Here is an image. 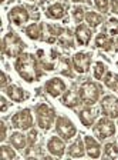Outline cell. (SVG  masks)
<instances>
[{
	"mask_svg": "<svg viewBox=\"0 0 118 160\" xmlns=\"http://www.w3.org/2000/svg\"><path fill=\"white\" fill-rule=\"evenodd\" d=\"M0 156L3 160H12L16 157V153H14L13 149H10L9 146H2L0 147Z\"/></svg>",
	"mask_w": 118,
	"mask_h": 160,
	"instance_id": "cell-26",
	"label": "cell"
},
{
	"mask_svg": "<svg viewBox=\"0 0 118 160\" xmlns=\"http://www.w3.org/2000/svg\"><path fill=\"white\" fill-rule=\"evenodd\" d=\"M104 74H105V64L102 62H97L94 66V77L97 80H101Z\"/></svg>",
	"mask_w": 118,
	"mask_h": 160,
	"instance_id": "cell-28",
	"label": "cell"
},
{
	"mask_svg": "<svg viewBox=\"0 0 118 160\" xmlns=\"http://www.w3.org/2000/svg\"><path fill=\"white\" fill-rule=\"evenodd\" d=\"M49 30H50V34H53V36H61V33H63V29H61V27L51 26V24L49 26Z\"/></svg>",
	"mask_w": 118,
	"mask_h": 160,
	"instance_id": "cell-32",
	"label": "cell"
},
{
	"mask_svg": "<svg viewBox=\"0 0 118 160\" xmlns=\"http://www.w3.org/2000/svg\"><path fill=\"white\" fill-rule=\"evenodd\" d=\"M85 143V150H87V154L92 159H98L100 154H101V147H100L98 142L91 136H85L84 139Z\"/></svg>",
	"mask_w": 118,
	"mask_h": 160,
	"instance_id": "cell-13",
	"label": "cell"
},
{
	"mask_svg": "<svg viewBox=\"0 0 118 160\" xmlns=\"http://www.w3.org/2000/svg\"><path fill=\"white\" fill-rule=\"evenodd\" d=\"M12 124L16 129H21V130H29L33 126V116H31V112L29 109L20 110L12 117Z\"/></svg>",
	"mask_w": 118,
	"mask_h": 160,
	"instance_id": "cell-6",
	"label": "cell"
},
{
	"mask_svg": "<svg viewBox=\"0 0 118 160\" xmlns=\"http://www.w3.org/2000/svg\"><path fill=\"white\" fill-rule=\"evenodd\" d=\"M104 83H105V86L110 87V89H117V86H118V74L112 73V72H108V73L105 74V77H104Z\"/></svg>",
	"mask_w": 118,
	"mask_h": 160,
	"instance_id": "cell-24",
	"label": "cell"
},
{
	"mask_svg": "<svg viewBox=\"0 0 118 160\" xmlns=\"http://www.w3.org/2000/svg\"><path fill=\"white\" fill-rule=\"evenodd\" d=\"M94 133L98 139H107V137L114 136L115 133V124L110 119H100L98 123L94 127Z\"/></svg>",
	"mask_w": 118,
	"mask_h": 160,
	"instance_id": "cell-7",
	"label": "cell"
},
{
	"mask_svg": "<svg viewBox=\"0 0 118 160\" xmlns=\"http://www.w3.org/2000/svg\"><path fill=\"white\" fill-rule=\"evenodd\" d=\"M111 9L115 14H118V0H111Z\"/></svg>",
	"mask_w": 118,
	"mask_h": 160,
	"instance_id": "cell-37",
	"label": "cell"
},
{
	"mask_svg": "<svg viewBox=\"0 0 118 160\" xmlns=\"http://www.w3.org/2000/svg\"><path fill=\"white\" fill-rule=\"evenodd\" d=\"M0 103H2V106H0V112H6L7 107H9V103H7V100L6 97H0Z\"/></svg>",
	"mask_w": 118,
	"mask_h": 160,
	"instance_id": "cell-33",
	"label": "cell"
},
{
	"mask_svg": "<svg viewBox=\"0 0 118 160\" xmlns=\"http://www.w3.org/2000/svg\"><path fill=\"white\" fill-rule=\"evenodd\" d=\"M101 110L110 119L118 117V99L114 96H105L101 100Z\"/></svg>",
	"mask_w": 118,
	"mask_h": 160,
	"instance_id": "cell-8",
	"label": "cell"
},
{
	"mask_svg": "<svg viewBox=\"0 0 118 160\" xmlns=\"http://www.w3.org/2000/svg\"><path fill=\"white\" fill-rule=\"evenodd\" d=\"M26 34L31 40H39L41 39V26L39 23H33L26 27Z\"/></svg>",
	"mask_w": 118,
	"mask_h": 160,
	"instance_id": "cell-22",
	"label": "cell"
},
{
	"mask_svg": "<svg viewBox=\"0 0 118 160\" xmlns=\"http://www.w3.org/2000/svg\"><path fill=\"white\" fill-rule=\"evenodd\" d=\"M0 2H4V0H0Z\"/></svg>",
	"mask_w": 118,
	"mask_h": 160,
	"instance_id": "cell-40",
	"label": "cell"
},
{
	"mask_svg": "<svg viewBox=\"0 0 118 160\" xmlns=\"http://www.w3.org/2000/svg\"><path fill=\"white\" fill-rule=\"evenodd\" d=\"M117 92H118V86H117Z\"/></svg>",
	"mask_w": 118,
	"mask_h": 160,
	"instance_id": "cell-39",
	"label": "cell"
},
{
	"mask_svg": "<svg viewBox=\"0 0 118 160\" xmlns=\"http://www.w3.org/2000/svg\"><path fill=\"white\" fill-rule=\"evenodd\" d=\"M76 37H77L78 44L87 46V44L90 43V40H91V30L87 26H84V24H80L76 29Z\"/></svg>",
	"mask_w": 118,
	"mask_h": 160,
	"instance_id": "cell-14",
	"label": "cell"
},
{
	"mask_svg": "<svg viewBox=\"0 0 118 160\" xmlns=\"http://www.w3.org/2000/svg\"><path fill=\"white\" fill-rule=\"evenodd\" d=\"M36 114H37V124L41 127L43 130H49L53 126L54 120H56V112L46 103H41L36 107Z\"/></svg>",
	"mask_w": 118,
	"mask_h": 160,
	"instance_id": "cell-4",
	"label": "cell"
},
{
	"mask_svg": "<svg viewBox=\"0 0 118 160\" xmlns=\"http://www.w3.org/2000/svg\"><path fill=\"white\" fill-rule=\"evenodd\" d=\"M73 2H76V3H80V2H84V0H73Z\"/></svg>",
	"mask_w": 118,
	"mask_h": 160,
	"instance_id": "cell-38",
	"label": "cell"
},
{
	"mask_svg": "<svg viewBox=\"0 0 118 160\" xmlns=\"http://www.w3.org/2000/svg\"><path fill=\"white\" fill-rule=\"evenodd\" d=\"M47 149L49 152L56 157H61L66 152V146H64V142H63L60 137H51V139L47 142Z\"/></svg>",
	"mask_w": 118,
	"mask_h": 160,
	"instance_id": "cell-12",
	"label": "cell"
},
{
	"mask_svg": "<svg viewBox=\"0 0 118 160\" xmlns=\"http://www.w3.org/2000/svg\"><path fill=\"white\" fill-rule=\"evenodd\" d=\"M85 147L83 144V140L81 139H77L71 146L68 147V154L71 157H83L84 156V152H85Z\"/></svg>",
	"mask_w": 118,
	"mask_h": 160,
	"instance_id": "cell-20",
	"label": "cell"
},
{
	"mask_svg": "<svg viewBox=\"0 0 118 160\" xmlns=\"http://www.w3.org/2000/svg\"><path fill=\"white\" fill-rule=\"evenodd\" d=\"M95 44L102 50H111L112 49V40L105 33H100L95 37Z\"/></svg>",
	"mask_w": 118,
	"mask_h": 160,
	"instance_id": "cell-21",
	"label": "cell"
},
{
	"mask_svg": "<svg viewBox=\"0 0 118 160\" xmlns=\"http://www.w3.org/2000/svg\"><path fill=\"white\" fill-rule=\"evenodd\" d=\"M73 16H74V20H76V22H81V20L85 17L84 9H83V7H76V9L73 10Z\"/></svg>",
	"mask_w": 118,
	"mask_h": 160,
	"instance_id": "cell-30",
	"label": "cell"
},
{
	"mask_svg": "<svg viewBox=\"0 0 118 160\" xmlns=\"http://www.w3.org/2000/svg\"><path fill=\"white\" fill-rule=\"evenodd\" d=\"M100 94H101V89L97 83L94 82H84L80 86V99L84 102L85 104H94L98 102Z\"/></svg>",
	"mask_w": 118,
	"mask_h": 160,
	"instance_id": "cell-3",
	"label": "cell"
},
{
	"mask_svg": "<svg viewBox=\"0 0 118 160\" xmlns=\"http://www.w3.org/2000/svg\"><path fill=\"white\" fill-rule=\"evenodd\" d=\"M10 143L14 149L17 150H23L27 144V137L23 133H19V132H14L12 136H10Z\"/></svg>",
	"mask_w": 118,
	"mask_h": 160,
	"instance_id": "cell-18",
	"label": "cell"
},
{
	"mask_svg": "<svg viewBox=\"0 0 118 160\" xmlns=\"http://www.w3.org/2000/svg\"><path fill=\"white\" fill-rule=\"evenodd\" d=\"M64 14H66L64 7H63V4H60V3L51 4V6H49L47 7V10H46V16L49 17V19L59 20V19H63Z\"/></svg>",
	"mask_w": 118,
	"mask_h": 160,
	"instance_id": "cell-16",
	"label": "cell"
},
{
	"mask_svg": "<svg viewBox=\"0 0 118 160\" xmlns=\"http://www.w3.org/2000/svg\"><path fill=\"white\" fill-rule=\"evenodd\" d=\"M80 94H77L76 92H73V90H70V92H66L64 93V96H63V104L67 107H76L78 106L80 103Z\"/></svg>",
	"mask_w": 118,
	"mask_h": 160,
	"instance_id": "cell-19",
	"label": "cell"
},
{
	"mask_svg": "<svg viewBox=\"0 0 118 160\" xmlns=\"http://www.w3.org/2000/svg\"><path fill=\"white\" fill-rule=\"evenodd\" d=\"M56 130L57 133L60 134V137H63L64 140H68L71 137L76 136L77 129L76 126L73 124L71 120H68L67 117H57L56 120Z\"/></svg>",
	"mask_w": 118,
	"mask_h": 160,
	"instance_id": "cell-5",
	"label": "cell"
},
{
	"mask_svg": "<svg viewBox=\"0 0 118 160\" xmlns=\"http://www.w3.org/2000/svg\"><path fill=\"white\" fill-rule=\"evenodd\" d=\"M60 43H61L64 47H71L73 46V40L70 39V36L67 37V36H63L61 34V37H60Z\"/></svg>",
	"mask_w": 118,
	"mask_h": 160,
	"instance_id": "cell-31",
	"label": "cell"
},
{
	"mask_svg": "<svg viewBox=\"0 0 118 160\" xmlns=\"http://www.w3.org/2000/svg\"><path fill=\"white\" fill-rule=\"evenodd\" d=\"M105 32L110 33L111 36H117L118 34V20L117 19H111L105 26Z\"/></svg>",
	"mask_w": 118,
	"mask_h": 160,
	"instance_id": "cell-27",
	"label": "cell"
},
{
	"mask_svg": "<svg viewBox=\"0 0 118 160\" xmlns=\"http://www.w3.org/2000/svg\"><path fill=\"white\" fill-rule=\"evenodd\" d=\"M0 127H2V136H0V142H3V140H6V133H7V127L6 124L2 122L0 123Z\"/></svg>",
	"mask_w": 118,
	"mask_h": 160,
	"instance_id": "cell-35",
	"label": "cell"
},
{
	"mask_svg": "<svg viewBox=\"0 0 118 160\" xmlns=\"http://www.w3.org/2000/svg\"><path fill=\"white\" fill-rule=\"evenodd\" d=\"M95 116H97L95 112L92 109H90V107H85V109H83L78 113L80 122H81L85 127H91L92 126V123H94V120H95Z\"/></svg>",
	"mask_w": 118,
	"mask_h": 160,
	"instance_id": "cell-15",
	"label": "cell"
},
{
	"mask_svg": "<svg viewBox=\"0 0 118 160\" xmlns=\"http://www.w3.org/2000/svg\"><path fill=\"white\" fill-rule=\"evenodd\" d=\"M36 137H37V132H36V130H30V136H29L30 146H33V143L36 142Z\"/></svg>",
	"mask_w": 118,
	"mask_h": 160,
	"instance_id": "cell-34",
	"label": "cell"
},
{
	"mask_svg": "<svg viewBox=\"0 0 118 160\" xmlns=\"http://www.w3.org/2000/svg\"><path fill=\"white\" fill-rule=\"evenodd\" d=\"M46 92L51 97H59L66 92V83L60 77H53L46 83Z\"/></svg>",
	"mask_w": 118,
	"mask_h": 160,
	"instance_id": "cell-10",
	"label": "cell"
},
{
	"mask_svg": "<svg viewBox=\"0 0 118 160\" xmlns=\"http://www.w3.org/2000/svg\"><path fill=\"white\" fill-rule=\"evenodd\" d=\"M7 82H9V77H7V74L3 72V73H2V82H0V86L7 87Z\"/></svg>",
	"mask_w": 118,
	"mask_h": 160,
	"instance_id": "cell-36",
	"label": "cell"
},
{
	"mask_svg": "<svg viewBox=\"0 0 118 160\" xmlns=\"http://www.w3.org/2000/svg\"><path fill=\"white\" fill-rule=\"evenodd\" d=\"M17 73L20 74V77L29 83L36 82L37 79H40L41 76V70H40L39 62L37 59L30 53H21L17 57L16 63H14Z\"/></svg>",
	"mask_w": 118,
	"mask_h": 160,
	"instance_id": "cell-1",
	"label": "cell"
},
{
	"mask_svg": "<svg viewBox=\"0 0 118 160\" xmlns=\"http://www.w3.org/2000/svg\"><path fill=\"white\" fill-rule=\"evenodd\" d=\"M94 3H95V7H97L100 12H102V13H107V12H108V7H110L108 0H94Z\"/></svg>",
	"mask_w": 118,
	"mask_h": 160,
	"instance_id": "cell-29",
	"label": "cell"
},
{
	"mask_svg": "<svg viewBox=\"0 0 118 160\" xmlns=\"http://www.w3.org/2000/svg\"><path fill=\"white\" fill-rule=\"evenodd\" d=\"M85 20H87V23L91 27H97V26H100V23L102 22V17L100 16L98 13H95V12H87Z\"/></svg>",
	"mask_w": 118,
	"mask_h": 160,
	"instance_id": "cell-23",
	"label": "cell"
},
{
	"mask_svg": "<svg viewBox=\"0 0 118 160\" xmlns=\"http://www.w3.org/2000/svg\"><path fill=\"white\" fill-rule=\"evenodd\" d=\"M24 43L19 37V34L10 32L3 37V53L7 57H19L23 53Z\"/></svg>",
	"mask_w": 118,
	"mask_h": 160,
	"instance_id": "cell-2",
	"label": "cell"
},
{
	"mask_svg": "<svg viewBox=\"0 0 118 160\" xmlns=\"http://www.w3.org/2000/svg\"><path fill=\"white\" fill-rule=\"evenodd\" d=\"M6 94L13 100V102H23L26 99V94H24V90L20 89L17 86H7L6 87Z\"/></svg>",
	"mask_w": 118,
	"mask_h": 160,
	"instance_id": "cell-17",
	"label": "cell"
},
{
	"mask_svg": "<svg viewBox=\"0 0 118 160\" xmlns=\"http://www.w3.org/2000/svg\"><path fill=\"white\" fill-rule=\"evenodd\" d=\"M29 17V12L21 6H16L9 12V20L16 26H21L23 23H27Z\"/></svg>",
	"mask_w": 118,
	"mask_h": 160,
	"instance_id": "cell-11",
	"label": "cell"
},
{
	"mask_svg": "<svg viewBox=\"0 0 118 160\" xmlns=\"http://www.w3.org/2000/svg\"><path fill=\"white\" fill-rule=\"evenodd\" d=\"M104 154L107 157H117L118 156V146H117V143H107V144H105Z\"/></svg>",
	"mask_w": 118,
	"mask_h": 160,
	"instance_id": "cell-25",
	"label": "cell"
},
{
	"mask_svg": "<svg viewBox=\"0 0 118 160\" xmlns=\"http://www.w3.org/2000/svg\"><path fill=\"white\" fill-rule=\"evenodd\" d=\"M91 64V56L88 53H77L73 57V67L78 73H87Z\"/></svg>",
	"mask_w": 118,
	"mask_h": 160,
	"instance_id": "cell-9",
	"label": "cell"
}]
</instances>
